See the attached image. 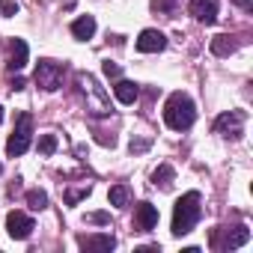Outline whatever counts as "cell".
I'll use <instances>...</instances> for the list:
<instances>
[{"mask_svg": "<svg viewBox=\"0 0 253 253\" xmlns=\"http://www.w3.org/2000/svg\"><path fill=\"white\" fill-rule=\"evenodd\" d=\"M203 200H200V191H188V194H182L179 200H176V209H173V235H188L194 226H197V220H200V214H203V206H200Z\"/></svg>", "mask_w": 253, "mask_h": 253, "instance_id": "cell-1", "label": "cell"}, {"mask_svg": "<svg viewBox=\"0 0 253 253\" xmlns=\"http://www.w3.org/2000/svg\"><path fill=\"white\" fill-rule=\"evenodd\" d=\"M194 119H197L194 101L185 92H173L167 98V104H164V122L170 125L173 131H188L191 125H194Z\"/></svg>", "mask_w": 253, "mask_h": 253, "instance_id": "cell-2", "label": "cell"}, {"mask_svg": "<svg viewBox=\"0 0 253 253\" xmlns=\"http://www.w3.org/2000/svg\"><path fill=\"white\" fill-rule=\"evenodd\" d=\"M78 86H81V92L86 98V110L92 116H107L110 113V98H107V92L98 86V81L89 72H78Z\"/></svg>", "mask_w": 253, "mask_h": 253, "instance_id": "cell-3", "label": "cell"}, {"mask_svg": "<svg viewBox=\"0 0 253 253\" xmlns=\"http://www.w3.org/2000/svg\"><path fill=\"white\" fill-rule=\"evenodd\" d=\"M33 143V116L30 113H18V122H15V131L9 134V143H6V152L12 158L24 155Z\"/></svg>", "mask_w": 253, "mask_h": 253, "instance_id": "cell-4", "label": "cell"}, {"mask_svg": "<svg viewBox=\"0 0 253 253\" xmlns=\"http://www.w3.org/2000/svg\"><path fill=\"white\" fill-rule=\"evenodd\" d=\"M63 75H66V69H63L60 63H54V60H39V66H36V84H39L45 92L60 89Z\"/></svg>", "mask_w": 253, "mask_h": 253, "instance_id": "cell-5", "label": "cell"}, {"mask_svg": "<svg viewBox=\"0 0 253 253\" xmlns=\"http://www.w3.org/2000/svg\"><path fill=\"white\" fill-rule=\"evenodd\" d=\"M244 110H229V113H220L217 119H214V134H220V137H232V140H238L241 134H244Z\"/></svg>", "mask_w": 253, "mask_h": 253, "instance_id": "cell-6", "label": "cell"}, {"mask_svg": "<svg viewBox=\"0 0 253 253\" xmlns=\"http://www.w3.org/2000/svg\"><path fill=\"white\" fill-rule=\"evenodd\" d=\"M250 238V229L241 223V226H232V229H214V235H211V247L214 250H235V247H241L244 241Z\"/></svg>", "mask_w": 253, "mask_h": 253, "instance_id": "cell-7", "label": "cell"}, {"mask_svg": "<svg viewBox=\"0 0 253 253\" xmlns=\"http://www.w3.org/2000/svg\"><path fill=\"white\" fill-rule=\"evenodd\" d=\"M6 229H9L12 238L24 241V238H30V232H33L36 226H33V217H30V214H24V211H9V214H6Z\"/></svg>", "mask_w": 253, "mask_h": 253, "instance_id": "cell-8", "label": "cell"}, {"mask_svg": "<svg viewBox=\"0 0 253 253\" xmlns=\"http://www.w3.org/2000/svg\"><path fill=\"white\" fill-rule=\"evenodd\" d=\"M188 12L200 21V24H214L217 21V0H191Z\"/></svg>", "mask_w": 253, "mask_h": 253, "instance_id": "cell-9", "label": "cell"}, {"mask_svg": "<svg viewBox=\"0 0 253 253\" xmlns=\"http://www.w3.org/2000/svg\"><path fill=\"white\" fill-rule=\"evenodd\" d=\"M155 226H158V209L152 203H140L134 209V229L137 232H149Z\"/></svg>", "mask_w": 253, "mask_h": 253, "instance_id": "cell-10", "label": "cell"}, {"mask_svg": "<svg viewBox=\"0 0 253 253\" xmlns=\"http://www.w3.org/2000/svg\"><path fill=\"white\" fill-rule=\"evenodd\" d=\"M167 48V36L161 30H143L140 39H137V51L140 54H158Z\"/></svg>", "mask_w": 253, "mask_h": 253, "instance_id": "cell-11", "label": "cell"}, {"mask_svg": "<svg viewBox=\"0 0 253 253\" xmlns=\"http://www.w3.org/2000/svg\"><path fill=\"white\" fill-rule=\"evenodd\" d=\"M9 72H21L27 66V42L24 39H12L9 42V60H6Z\"/></svg>", "mask_w": 253, "mask_h": 253, "instance_id": "cell-12", "label": "cell"}, {"mask_svg": "<svg viewBox=\"0 0 253 253\" xmlns=\"http://www.w3.org/2000/svg\"><path fill=\"white\" fill-rule=\"evenodd\" d=\"M113 95H116L122 104H134L137 95H140V86H137L134 81H116V84H113Z\"/></svg>", "mask_w": 253, "mask_h": 253, "instance_id": "cell-13", "label": "cell"}, {"mask_svg": "<svg viewBox=\"0 0 253 253\" xmlns=\"http://www.w3.org/2000/svg\"><path fill=\"white\" fill-rule=\"evenodd\" d=\"M78 244H81L84 250H113V247H116L113 235H81Z\"/></svg>", "mask_w": 253, "mask_h": 253, "instance_id": "cell-14", "label": "cell"}, {"mask_svg": "<svg viewBox=\"0 0 253 253\" xmlns=\"http://www.w3.org/2000/svg\"><path fill=\"white\" fill-rule=\"evenodd\" d=\"M72 36L81 39V42L92 39V36H95V18H92V15H81V18L72 24Z\"/></svg>", "mask_w": 253, "mask_h": 253, "instance_id": "cell-15", "label": "cell"}, {"mask_svg": "<svg viewBox=\"0 0 253 253\" xmlns=\"http://www.w3.org/2000/svg\"><path fill=\"white\" fill-rule=\"evenodd\" d=\"M152 182H155V188L170 191V188H173V182H176V170H173L170 164H161V167L152 173Z\"/></svg>", "mask_w": 253, "mask_h": 253, "instance_id": "cell-16", "label": "cell"}, {"mask_svg": "<svg viewBox=\"0 0 253 253\" xmlns=\"http://www.w3.org/2000/svg\"><path fill=\"white\" fill-rule=\"evenodd\" d=\"M235 48H238L235 36H214V39H211V54H214V57H229Z\"/></svg>", "mask_w": 253, "mask_h": 253, "instance_id": "cell-17", "label": "cell"}, {"mask_svg": "<svg viewBox=\"0 0 253 253\" xmlns=\"http://www.w3.org/2000/svg\"><path fill=\"white\" fill-rule=\"evenodd\" d=\"M107 197H110V206L125 209V206H128V200H131V191H128V185H113Z\"/></svg>", "mask_w": 253, "mask_h": 253, "instance_id": "cell-18", "label": "cell"}, {"mask_svg": "<svg viewBox=\"0 0 253 253\" xmlns=\"http://www.w3.org/2000/svg\"><path fill=\"white\" fill-rule=\"evenodd\" d=\"M27 206H30L33 211H42V209L48 206V194H45V191H27Z\"/></svg>", "mask_w": 253, "mask_h": 253, "instance_id": "cell-19", "label": "cell"}, {"mask_svg": "<svg viewBox=\"0 0 253 253\" xmlns=\"http://www.w3.org/2000/svg\"><path fill=\"white\" fill-rule=\"evenodd\" d=\"M39 152L42 155H54L57 152V137L54 134H42L39 137Z\"/></svg>", "mask_w": 253, "mask_h": 253, "instance_id": "cell-20", "label": "cell"}, {"mask_svg": "<svg viewBox=\"0 0 253 253\" xmlns=\"http://www.w3.org/2000/svg\"><path fill=\"white\" fill-rule=\"evenodd\" d=\"M0 12H3V15H15L18 3H15V0H0Z\"/></svg>", "mask_w": 253, "mask_h": 253, "instance_id": "cell-21", "label": "cell"}, {"mask_svg": "<svg viewBox=\"0 0 253 253\" xmlns=\"http://www.w3.org/2000/svg\"><path fill=\"white\" fill-rule=\"evenodd\" d=\"M86 194H89V185H86V188H81V191H72V194L66 197V203H69V206H75V203H78V200H84Z\"/></svg>", "mask_w": 253, "mask_h": 253, "instance_id": "cell-22", "label": "cell"}, {"mask_svg": "<svg viewBox=\"0 0 253 253\" xmlns=\"http://www.w3.org/2000/svg\"><path fill=\"white\" fill-rule=\"evenodd\" d=\"M101 69H104V75H107V78H119V66H116V63L104 60V66H101Z\"/></svg>", "mask_w": 253, "mask_h": 253, "instance_id": "cell-23", "label": "cell"}, {"mask_svg": "<svg viewBox=\"0 0 253 253\" xmlns=\"http://www.w3.org/2000/svg\"><path fill=\"white\" fill-rule=\"evenodd\" d=\"M173 3H176V0H152V6L164 9V12H173Z\"/></svg>", "mask_w": 253, "mask_h": 253, "instance_id": "cell-24", "label": "cell"}, {"mask_svg": "<svg viewBox=\"0 0 253 253\" xmlns=\"http://www.w3.org/2000/svg\"><path fill=\"white\" fill-rule=\"evenodd\" d=\"M86 220H89V223H107V220H110V214H104V211H95V214H86Z\"/></svg>", "mask_w": 253, "mask_h": 253, "instance_id": "cell-25", "label": "cell"}, {"mask_svg": "<svg viewBox=\"0 0 253 253\" xmlns=\"http://www.w3.org/2000/svg\"><path fill=\"white\" fill-rule=\"evenodd\" d=\"M128 149H131V152H146V149H149V140H131Z\"/></svg>", "mask_w": 253, "mask_h": 253, "instance_id": "cell-26", "label": "cell"}, {"mask_svg": "<svg viewBox=\"0 0 253 253\" xmlns=\"http://www.w3.org/2000/svg\"><path fill=\"white\" fill-rule=\"evenodd\" d=\"M12 89H15V92H18V89H24V81H21V78H15V81H12Z\"/></svg>", "mask_w": 253, "mask_h": 253, "instance_id": "cell-27", "label": "cell"}, {"mask_svg": "<svg viewBox=\"0 0 253 253\" xmlns=\"http://www.w3.org/2000/svg\"><path fill=\"white\" fill-rule=\"evenodd\" d=\"M235 3H238V6H241V9H247V12H250V9H253V6H250V0H235Z\"/></svg>", "mask_w": 253, "mask_h": 253, "instance_id": "cell-28", "label": "cell"}, {"mask_svg": "<svg viewBox=\"0 0 253 253\" xmlns=\"http://www.w3.org/2000/svg\"><path fill=\"white\" fill-rule=\"evenodd\" d=\"M0 122H3V107H0Z\"/></svg>", "mask_w": 253, "mask_h": 253, "instance_id": "cell-29", "label": "cell"}, {"mask_svg": "<svg viewBox=\"0 0 253 253\" xmlns=\"http://www.w3.org/2000/svg\"><path fill=\"white\" fill-rule=\"evenodd\" d=\"M0 173H3V167H0Z\"/></svg>", "mask_w": 253, "mask_h": 253, "instance_id": "cell-30", "label": "cell"}]
</instances>
